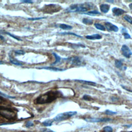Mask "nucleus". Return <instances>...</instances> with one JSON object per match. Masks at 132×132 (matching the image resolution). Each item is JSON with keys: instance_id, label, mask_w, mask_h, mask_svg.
<instances>
[{"instance_id": "7ed1b4c3", "label": "nucleus", "mask_w": 132, "mask_h": 132, "mask_svg": "<svg viewBox=\"0 0 132 132\" xmlns=\"http://www.w3.org/2000/svg\"><path fill=\"white\" fill-rule=\"evenodd\" d=\"M0 115L7 120L14 119L16 117V113L12 109L0 106Z\"/></svg>"}, {"instance_id": "aec40b11", "label": "nucleus", "mask_w": 132, "mask_h": 132, "mask_svg": "<svg viewBox=\"0 0 132 132\" xmlns=\"http://www.w3.org/2000/svg\"><path fill=\"white\" fill-rule=\"evenodd\" d=\"M83 23L86 25H91L93 23L92 20L89 19L88 18H84L82 20Z\"/></svg>"}, {"instance_id": "412c9836", "label": "nucleus", "mask_w": 132, "mask_h": 132, "mask_svg": "<svg viewBox=\"0 0 132 132\" xmlns=\"http://www.w3.org/2000/svg\"><path fill=\"white\" fill-rule=\"evenodd\" d=\"M95 27L97 28V29H99V30H101V31H105V29H106L104 26H103V25H102L100 23H96L95 24Z\"/></svg>"}, {"instance_id": "393cba45", "label": "nucleus", "mask_w": 132, "mask_h": 132, "mask_svg": "<svg viewBox=\"0 0 132 132\" xmlns=\"http://www.w3.org/2000/svg\"><path fill=\"white\" fill-rule=\"evenodd\" d=\"M103 132H113L112 128L110 126H106L103 127Z\"/></svg>"}, {"instance_id": "f8f14e48", "label": "nucleus", "mask_w": 132, "mask_h": 132, "mask_svg": "<svg viewBox=\"0 0 132 132\" xmlns=\"http://www.w3.org/2000/svg\"><path fill=\"white\" fill-rule=\"evenodd\" d=\"M102 37L100 35L96 34H93L92 35H87L86 36V38L89 40H99L102 39Z\"/></svg>"}, {"instance_id": "7c9ffc66", "label": "nucleus", "mask_w": 132, "mask_h": 132, "mask_svg": "<svg viewBox=\"0 0 132 132\" xmlns=\"http://www.w3.org/2000/svg\"><path fill=\"white\" fill-rule=\"evenodd\" d=\"M34 126V123L32 121H28L26 122L25 124V126L28 128Z\"/></svg>"}, {"instance_id": "c9c22d12", "label": "nucleus", "mask_w": 132, "mask_h": 132, "mask_svg": "<svg viewBox=\"0 0 132 132\" xmlns=\"http://www.w3.org/2000/svg\"><path fill=\"white\" fill-rule=\"evenodd\" d=\"M129 7L131 9H132V3L130 4L129 5Z\"/></svg>"}, {"instance_id": "e433bc0d", "label": "nucleus", "mask_w": 132, "mask_h": 132, "mask_svg": "<svg viewBox=\"0 0 132 132\" xmlns=\"http://www.w3.org/2000/svg\"><path fill=\"white\" fill-rule=\"evenodd\" d=\"M2 64H4V63L2 61H0V65H2Z\"/></svg>"}, {"instance_id": "2f4dec72", "label": "nucleus", "mask_w": 132, "mask_h": 132, "mask_svg": "<svg viewBox=\"0 0 132 132\" xmlns=\"http://www.w3.org/2000/svg\"><path fill=\"white\" fill-rule=\"evenodd\" d=\"M83 99L85 100H86V101H90V100H92L91 97L87 95H85L83 96Z\"/></svg>"}, {"instance_id": "39448f33", "label": "nucleus", "mask_w": 132, "mask_h": 132, "mask_svg": "<svg viewBox=\"0 0 132 132\" xmlns=\"http://www.w3.org/2000/svg\"><path fill=\"white\" fill-rule=\"evenodd\" d=\"M85 120L87 122L91 123H97V122H108L111 120V118H86Z\"/></svg>"}, {"instance_id": "f704fd0d", "label": "nucleus", "mask_w": 132, "mask_h": 132, "mask_svg": "<svg viewBox=\"0 0 132 132\" xmlns=\"http://www.w3.org/2000/svg\"><path fill=\"white\" fill-rule=\"evenodd\" d=\"M0 38H1V40H5V39H4V37H3V36H1V35H0Z\"/></svg>"}, {"instance_id": "c85d7f7f", "label": "nucleus", "mask_w": 132, "mask_h": 132, "mask_svg": "<svg viewBox=\"0 0 132 132\" xmlns=\"http://www.w3.org/2000/svg\"><path fill=\"white\" fill-rule=\"evenodd\" d=\"M15 54L17 55H24L25 54V52L23 50H18L14 51Z\"/></svg>"}, {"instance_id": "0eeeda50", "label": "nucleus", "mask_w": 132, "mask_h": 132, "mask_svg": "<svg viewBox=\"0 0 132 132\" xmlns=\"http://www.w3.org/2000/svg\"><path fill=\"white\" fill-rule=\"evenodd\" d=\"M121 52L122 55L127 58H130L132 55V52L130 50V49L125 44H124L122 46Z\"/></svg>"}, {"instance_id": "c756f323", "label": "nucleus", "mask_w": 132, "mask_h": 132, "mask_svg": "<svg viewBox=\"0 0 132 132\" xmlns=\"http://www.w3.org/2000/svg\"><path fill=\"white\" fill-rule=\"evenodd\" d=\"M46 17H37V18H28V20L31 21H36L39 20L41 19H46Z\"/></svg>"}, {"instance_id": "4468645a", "label": "nucleus", "mask_w": 132, "mask_h": 132, "mask_svg": "<svg viewBox=\"0 0 132 132\" xmlns=\"http://www.w3.org/2000/svg\"><path fill=\"white\" fill-rule=\"evenodd\" d=\"M9 59H10V63H11L13 64V65H16V66H21L22 65V63L18 60L13 58L12 57H9Z\"/></svg>"}, {"instance_id": "f257e3e1", "label": "nucleus", "mask_w": 132, "mask_h": 132, "mask_svg": "<svg viewBox=\"0 0 132 132\" xmlns=\"http://www.w3.org/2000/svg\"><path fill=\"white\" fill-rule=\"evenodd\" d=\"M61 96V93L57 90H50L39 96L36 99L35 103L38 104L50 103Z\"/></svg>"}, {"instance_id": "dca6fc26", "label": "nucleus", "mask_w": 132, "mask_h": 132, "mask_svg": "<svg viewBox=\"0 0 132 132\" xmlns=\"http://www.w3.org/2000/svg\"><path fill=\"white\" fill-rule=\"evenodd\" d=\"M53 121H54L53 120L48 119V120H45L44 121H43L42 122V124L44 126H46V127L51 126L52 125Z\"/></svg>"}, {"instance_id": "5701e85b", "label": "nucleus", "mask_w": 132, "mask_h": 132, "mask_svg": "<svg viewBox=\"0 0 132 132\" xmlns=\"http://www.w3.org/2000/svg\"><path fill=\"white\" fill-rule=\"evenodd\" d=\"M115 66L118 69H121L122 67L123 63L120 60H116L115 61Z\"/></svg>"}, {"instance_id": "423d86ee", "label": "nucleus", "mask_w": 132, "mask_h": 132, "mask_svg": "<svg viewBox=\"0 0 132 132\" xmlns=\"http://www.w3.org/2000/svg\"><path fill=\"white\" fill-rule=\"evenodd\" d=\"M64 59L67 60L69 61L71 65H72L73 66H80L82 65V61L81 60V58L78 57H77V56H75V57H70V58H65Z\"/></svg>"}, {"instance_id": "a211bd4d", "label": "nucleus", "mask_w": 132, "mask_h": 132, "mask_svg": "<svg viewBox=\"0 0 132 132\" xmlns=\"http://www.w3.org/2000/svg\"><path fill=\"white\" fill-rule=\"evenodd\" d=\"M53 55H54V56L55 58V62L52 63V65H56V64L58 63H59L60 61H61V59H62V57H60V56H59V55H58L57 54L55 53H53Z\"/></svg>"}, {"instance_id": "72a5a7b5", "label": "nucleus", "mask_w": 132, "mask_h": 132, "mask_svg": "<svg viewBox=\"0 0 132 132\" xmlns=\"http://www.w3.org/2000/svg\"><path fill=\"white\" fill-rule=\"evenodd\" d=\"M42 132H55L50 129H43L42 130Z\"/></svg>"}, {"instance_id": "f03ea898", "label": "nucleus", "mask_w": 132, "mask_h": 132, "mask_svg": "<svg viewBox=\"0 0 132 132\" xmlns=\"http://www.w3.org/2000/svg\"><path fill=\"white\" fill-rule=\"evenodd\" d=\"M91 6L89 4H72L66 10L67 13L87 12Z\"/></svg>"}, {"instance_id": "b1692460", "label": "nucleus", "mask_w": 132, "mask_h": 132, "mask_svg": "<svg viewBox=\"0 0 132 132\" xmlns=\"http://www.w3.org/2000/svg\"><path fill=\"white\" fill-rule=\"evenodd\" d=\"M123 19L129 23L132 24V17L131 16H129V15H125L123 17Z\"/></svg>"}, {"instance_id": "9b49d317", "label": "nucleus", "mask_w": 132, "mask_h": 132, "mask_svg": "<svg viewBox=\"0 0 132 132\" xmlns=\"http://www.w3.org/2000/svg\"><path fill=\"white\" fill-rule=\"evenodd\" d=\"M109 8H110V5L108 4H101L100 6V9L101 11V12H102L104 14L108 13L109 10Z\"/></svg>"}, {"instance_id": "2eb2a0df", "label": "nucleus", "mask_w": 132, "mask_h": 132, "mask_svg": "<svg viewBox=\"0 0 132 132\" xmlns=\"http://www.w3.org/2000/svg\"><path fill=\"white\" fill-rule=\"evenodd\" d=\"M121 33L123 34V35L124 37V38L126 39H131V35L129 34V33H127V30L126 29V28H123L121 30Z\"/></svg>"}, {"instance_id": "ddd939ff", "label": "nucleus", "mask_w": 132, "mask_h": 132, "mask_svg": "<svg viewBox=\"0 0 132 132\" xmlns=\"http://www.w3.org/2000/svg\"><path fill=\"white\" fill-rule=\"evenodd\" d=\"M75 81L78 82L80 83H83L84 84H86L90 86H96L97 85V83L95 82H91V81H84V80H75Z\"/></svg>"}, {"instance_id": "473e14b6", "label": "nucleus", "mask_w": 132, "mask_h": 132, "mask_svg": "<svg viewBox=\"0 0 132 132\" xmlns=\"http://www.w3.org/2000/svg\"><path fill=\"white\" fill-rule=\"evenodd\" d=\"M21 2L24 3H29V4L33 3V1H31V0H22V1H21Z\"/></svg>"}, {"instance_id": "20e7f679", "label": "nucleus", "mask_w": 132, "mask_h": 132, "mask_svg": "<svg viewBox=\"0 0 132 132\" xmlns=\"http://www.w3.org/2000/svg\"><path fill=\"white\" fill-rule=\"evenodd\" d=\"M76 114L77 112L75 111H70L63 113H60V114H59L57 116H56L53 120L54 121L60 122L62 121L69 119L70 118L72 117Z\"/></svg>"}, {"instance_id": "f3484780", "label": "nucleus", "mask_w": 132, "mask_h": 132, "mask_svg": "<svg viewBox=\"0 0 132 132\" xmlns=\"http://www.w3.org/2000/svg\"><path fill=\"white\" fill-rule=\"evenodd\" d=\"M59 28L64 30H69L72 28V26L66 24H60Z\"/></svg>"}, {"instance_id": "6e6552de", "label": "nucleus", "mask_w": 132, "mask_h": 132, "mask_svg": "<svg viewBox=\"0 0 132 132\" xmlns=\"http://www.w3.org/2000/svg\"><path fill=\"white\" fill-rule=\"evenodd\" d=\"M105 28L109 32H118L119 31V28L117 26L109 22H105Z\"/></svg>"}, {"instance_id": "4c0bfd02", "label": "nucleus", "mask_w": 132, "mask_h": 132, "mask_svg": "<svg viewBox=\"0 0 132 132\" xmlns=\"http://www.w3.org/2000/svg\"><path fill=\"white\" fill-rule=\"evenodd\" d=\"M2 101H3V100L2 99V98L0 97V103H1L2 102Z\"/></svg>"}, {"instance_id": "bb28decb", "label": "nucleus", "mask_w": 132, "mask_h": 132, "mask_svg": "<svg viewBox=\"0 0 132 132\" xmlns=\"http://www.w3.org/2000/svg\"><path fill=\"white\" fill-rule=\"evenodd\" d=\"M5 34H7V35H8V36H10L11 37L13 38H14V39H16V40H18V41H21V40H22L20 38H19V37H17V36H16L14 35L13 34H12L9 33H8V32H6Z\"/></svg>"}, {"instance_id": "1a4fd4ad", "label": "nucleus", "mask_w": 132, "mask_h": 132, "mask_svg": "<svg viewBox=\"0 0 132 132\" xmlns=\"http://www.w3.org/2000/svg\"><path fill=\"white\" fill-rule=\"evenodd\" d=\"M112 12L114 16H121V15L125 13V11L121 8H118V7H114L112 9Z\"/></svg>"}, {"instance_id": "cd10ccee", "label": "nucleus", "mask_w": 132, "mask_h": 132, "mask_svg": "<svg viewBox=\"0 0 132 132\" xmlns=\"http://www.w3.org/2000/svg\"><path fill=\"white\" fill-rule=\"evenodd\" d=\"M0 95L5 97H6V98H9V99H14V98H16V97H12V96H9V95H6V94L4 93H3L1 91H0Z\"/></svg>"}, {"instance_id": "6ab92c4d", "label": "nucleus", "mask_w": 132, "mask_h": 132, "mask_svg": "<svg viewBox=\"0 0 132 132\" xmlns=\"http://www.w3.org/2000/svg\"><path fill=\"white\" fill-rule=\"evenodd\" d=\"M83 14H85L89 15V16H96V15H100L101 14V13L98 12V11H97V10H92V11H90V12H88V13H83Z\"/></svg>"}, {"instance_id": "58836bf2", "label": "nucleus", "mask_w": 132, "mask_h": 132, "mask_svg": "<svg viewBox=\"0 0 132 132\" xmlns=\"http://www.w3.org/2000/svg\"><path fill=\"white\" fill-rule=\"evenodd\" d=\"M107 2H110V3H113V2H114V1H107Z\"/></svg>"}, {"instance_id": "a878e982", "label": "nucleus", "mask_w": 132, "mask_h": 132, "mask_svg": "<svg viewBox=\"0 0 132 132\" xmlns=\"http://www.w3.org/2000/svg\"><path fill=\"white\" fill-rule=\"evenodd\" d=\"M117 112L110 111L109 110V109H107V110H106L105 111V114L107 115H114L117 114Z\"/></svg>"}, {"instance_id": "4be33fe9", "label": "nucleus", "mask_w": 132, "mask_h": 132, "mask_svg": "<svg viewBox=\"0 0 132 132\" xmlns=\"http://www.w3.org/2000/svg\"><path fill=\"white\" fill-rule=\"evenodd\" d=\"M59 34L60 35H73V36H76L77 37H79V38H82V36H80L78 35H77L75 33H71V32H63V33H59Z\"/></svg>"}, {"instance_id": "9d476101", "label": "nucleus", "mask_w": 132, "mask_h": 132, "mask_svg": "<svg viewBox=\"0 0 132 132\" xmlns=\"http://www.w3.org/2000/svg\"><path fill=\"white\" fill-rule=\"evenodd\" d=\"M38 69H46L50 70L52 71H55V72H57V71H65V69H62L58 68L56 67H41V68H38Z\"/></svg>"}]
</instances>
